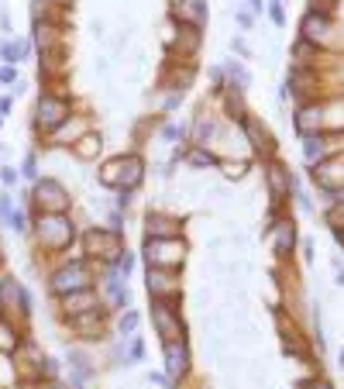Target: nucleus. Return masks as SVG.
<instances>
[{
	"label": "nucleus",
	"mask_w": 344,
	"mask_h": 389,
	"mask_svg": "<svg viewBox=\"0 0 344 389\" xmlns=\"http://www.w3.org/2000/svg\"><path fill=\"white\" fill-rule=\"evenodd\" d=\"M138 320H141V317H138V310H124V313H121V320H117V331H121V334H135Z\"/></svg>",
	"instance_id": "33"
},
{
	"label": "nucleus",
	"mask_w": 344,
	"mask_h": 389,
	"mask_svg": "<svg viewBox=\"0 0 344 389\" xmlns=\"http://www.w3.org/2000/svg\"><path fill=\"white\" fill-rule=\"evenodd\" d=\"M104 324H107V307H97V310H87L80 317H69V327L87 337V341H100L104 337Z\"/></svg>",
	"instance_id": "14"
},
{
	"label": "nucleus",
	"mask_w": 344,
	"mask_h": 389,
	"mask_svg": "<svg viewBox=\"0 0 344 389\" xmlns=\"http://www.w3.org/2000/svg\"><path fill=\"white\" fill-rule=\"evenodd\" d=\"M224 73H227V80H231V83H224V87H234V90H248V87H251V73L241 66V59H231V63L224 66Z\"/></svg>",
	"instance_id": "27"
},
{
	"label": "nucleus",
	"mask_w": 344,
	"mask_h": 389,
	"mask_svg": "<svg viewBox=\"0 0 344 389\" xmlns=\"http://www.w3.org/2000/svg\"><path fill=\"white\" fill-rule=\"evenodd\" d=\"M100 148H104V138H100V135H90V131H87V135L73 145V152H76L80 159H97V155H100Z\"/></svg>",
	"instance_id": "28"
},
{
	"label": "nucleus",
	"mask_w": 344,
	"mask_h": 389,
	"mask_svg": "<svg viewBox=\"0 0 344 389\" xmlns=\"http://www.w3.org/2000/svg\"><path fill=\"white\" fill-rule=\"evenodd\" d=\"M341 368H344V351H341Z\"/></svg>",
	"instance_id": "46"
},
{
	"label": "nucleus",
	"mask_w": 344,
	"mask_h": 389,
	"mask_svg": "<svg viewBox=\"0 0 344 389\" xmlns=\"http://www.w3.org/2000/svg\"><path fill=\"white\" fill-rule=\"evenodd\" d=\"M4 114H11V97L0 100V118H4Z\"/></svg>",
	"instance_id": "43"
},
{
	"label": "nucleus",
	"mask_w": 344,
	"mask_h": 389,
	"mask_svg": "<svg viewBox=\"0 0 344 389\" xmlns=\"http://www.w3.org/2000/svg\"><path fill=\"white\" fill-rule=\"evenodd\" d=\"M172 18H176L179 25L203 28V21H207V4H203V0H172Z\"/></svg>",
	"instance_id": "18"
},
{
	"label": "nucleus",
	"mask_w": 344,
	"mask_h": 389,
	"mask_svg": "<svg viewBox=\"0 0 344 389\" xmlns=\"http://www.w3.org/2000/svg\"><path fill=\"white\" fill-rule=\"evenodd\" d=\"M299 28H303V38H306V42H313L317 49H320V45L330 38V32H334L330 14H313V11H306V14H303Z\"/></svg>",
	"instance_id": "15"
},
{
	"label": "nucleus",
	"mask_w": 344,
	"mask_h": 389,
	"mask_svg": "<svg viewBox=\"0 0 344 389\" xmlns=\"http://www.w3.org/2000/svg\"><path fill=\"white\" fill-rule=\"evenodd\" d=\"M293 56H296V66H303V69H306V66H310V63L320 56V49H317L313 42L299 38V42H296V49H293Z\"/></svg>",
	"instance_id": "30"
},
{
	"label": "nucleus",
	"mask_w": 344,
	"mask_h": 389,
	"mask_svg": "<svg viewBox=\"0 0 344 389\" xmlns=\"http://www.w3.org/2000/svg\"><path fill=\"white\" fill-rule=\"evenodd\" d=\"M117 173H121V162H117V159H111V162H107V166L100 169V183H104V186H114V190H117Z\"/></svg>",
	"instance_id": "32"
},
{
	"label": "nucleus",
	"mask_w": 344,
	"mask_h": 389,
	"mask_svg": "<svg viewBox=\"0 0 344 389\" xmlns=\"http://www.w3.org/2000/svg\"><path fill=\"white\" fill-rule=\"evenodd\" d=\"M296 131L306 138V135H320L327 128V107L323 104H299L296 118H293Z\"/></svg>",
	"instance_id": "12"
},
{
	"label": "nucleus",
	"mask_w": 344,
	"mask_h": 389,
	"mask_svg": "<svg viewBox=\"0 0 344 389\" xmlns=\"http://www.w3.org/2000/svg\"><path fill=\"white\" fill-rule=\"evenodd\" d=\"M97 307H100V296L93 293V286L62 296V313H66V317H80V313H87V310H97Z\"/></svg>",
	"instance_id": "20"
},
{
	"label": "nucleus",
	"mask_w": 344,
	"mask_h": 389,
	"mask_svg": "<svg viewBox=\"0 0 344 389\" xmlns=\"http://www.w3.org/2000/svg\"><path fill=\"white\" fill-rule=\"evenodd\" d=\"M104 293H107V300H111V307H114V310H124V307L131 303L128 282H124V276H117V272H111V276H107V282H104Z\"/></svg>",
	"instance_id": "23"
},
{
	"label": "nucleus",
	"mask_w": 344,
	"mask_h": 389,
	"mask_svg": "<svg viewBox=\"0 0 344 389\" xmlns=\"http://www.w3.org/2000/svg\"><path fill=\"white\" fill-rule=\"evenodd\" d=\"M141 355H145V344H141V337H135L131 348H128V358H131V362H141Z\"/></svg>",
	"instance_id": "38"
},
{
	"label": "nucleus",
	"mask_w": 344,
	"mask_h": 389,
	"mask_svg": "<svg viewBox=\"0 0 344 389\" xmlns=\"http://www.w3.org/2000/svg\"><path fill=\"white\" fill-rule=\"evenodd\" d=\"M90 286H93V269H90V262H83V258H73V262L59 265V269L49 276V289H52L59 300L69 296V293L90 289Z\"/></svg>",
	"instance_id": "2"
},
{
	"label": "nucleus",
	"mask_w": 344,
	"mask_h": 389,
	"mask_svg": "<svg viewBox=\"0 0 344 389\" xmlns=\"http://www.w3.org/2000/svg\"><path fill=\"white\" fill-rule=\"evenodd\" d=\"M265 183H268L272 210H279V207L289 200V190H293V176H289V169H286L279 159H268V162H265Z\"/></svg>",
	"instance_id": "9"
},
{
	"label": "nucleus",
	"mask_w": 344,
	"mask_h": 389,
	"mask_svg": "<svg viewBox=\"0 0 344 389\" xmlns=\"http://www.w3.org/2000/svg\"><path fill=\"white\" fill-rule=\"evenodd\" d=\"M183 159L193 166V169H203V166H217V155L210 152V148H203V145H193L190 152H183Z\"/></svg>",
	"instance_id": "29"
},
{
	"label": "nucleus",
	"mask_w": 344,
	"mask_h": 389,
	"mask_svg": "<svg viewBox=\"0 0 344 389\" xmlns=\"http://www.w3.org/2000/svg\"><path fill=\"white\" fill-rule=\"evenodd\" d=\"M238 25L241 28H251V14H238Z\"/></svg>",
	"instance_id": "44"
},
{
	"label": "nucleus",
	"mask_w": 344,
	"mask_h": 389,
	"mask_svg": "<svg viewBox=\"0 0 344 389\" xmlns=\"http://www.w3.org/2000/svg\"><path fill=\"white\" fill-rule=\"evenodd\" d=\"M73 118V104H69V97H59V93H42L38 97V104H35V128L38 131H56L62 121H69Z\"/></svg>",
	"instance_id": "5"
},
{
	"label": "nucleus",
	"mask_w": 344,
	"mask_h": 389,
	"mask_svg": "<svg viewBox=\"0 0 344 389\" xmlns=\"http://www.w3.org/2000/svg\"><path fill=\"white\" fill-rule=\"evenodd\" d=\"M268 14H272V21H275L279 28L286 25V14H282V4H272V8H268Z\"/></svg>",
	"instance_id": "41"
},
{
	"label": "nucleus",
	"mask_w": 344,
	"mask_h": 389,
	"mask_svg": "<svg viewBox=\"0 0 344 389\" xmlns=\"http://www.w3.org/2000/svg\"><path fill=\"white\" fill-rule=\"evenodd\" d=\"M28 52H32V42H4L0 45V56H4V66H18V63H25L28 59Z\"/></svg>",
	"instance_id": "26"
},
{
	"label": "nucleus",
	"mask_w": 344,
	"mask_h": 389,
	"mask_svg": "<svg viewBox=\"0 0 344 389\" xmlns=\"http://www.w3.org/2000/svg\"><path fill=\"white\" fill-rule=\"evenodd\" d=\"M35 238L49 252H66L76 238V224L69 214H38L35 221Z\"/></svg>",
	"instance_id": "1"
},
{
	"label": "nucleus",
	"mask_w": 344,
	"mask_h": 389,
	"mask_svg": "<svg viewBox=\"0 0 344 389\" xmlns=\"http://www.w3.org/2000/svg\"><path fill=\"white\" fill-rule=\"evenodd\" d=\"M323 221H327V224L334 227V234H341V231H344V200H334V203L327 207Z\"/></svg>",
	"instance_id": "31"
},
{
	"label": "nucleus",
	"mask_w": 344,
	"mask_h": 389,
	"mask_svg": "<svg viewBox=\"0 0 344 389\" xmlns=\"http://www.w3.org/2000/svg\"><path fill=\"white\" fill-rule=\"evenodd\" d=\"M0 83H4V87L18 83V66H0Z\"/></svg>",
	"instance_id": "36"
},
{
	"label": "nucleus",
	"mask_w": 344,
	"mask_h": 389,
	"mask_svg": "<svg viewBox=\"0 0 344 389\" xmlns=\"http://www.w3.org/2000/svg\"><path fill=\"white\" fill-rule=\"evenodd\" d=\"M32 200H35L38 214H66L69 203H73L69 190H66L59 179H52V176L35 179V193H32Z\"/></svg>",
	"instance_id": "6"
},
{
	"label": "nucleus",
	"mask_w": 344,
	"mask_h": 389,
	"mask_svg": "<svg viewBox=\"0 0 344 389\" xmlns=\"http://www.w3.org/2000/svg\"><path fill=\"white\" fill-rule=\"evenodd\" d=\"M299 389H334L327 379H310V382H299Z\"/></svg>",
	"instance_id": "39"
},
{
	"label": "nucleus",
	"mask_w": 344,
	"mask_h": 389,
	"mask_svg": "<svg viewBox=\"0 0 344 389\" xmlns=\"http://www.w3.org/2000/svg\"><path fill=\"white\" fill-rule=\"evenodd\" d=\"M334 282H337V286H344V269H341V265H337V279H334Z\"/></svg>",
	"instance_id": "45"
},
{
	"label": "nucleus",
	"mask_w": 344,
	"mask_h": 389,
	"mask_svg": "<svg viewBox=\"0 0 344 389\" xmlns=\"http://www.w3.org/2000/svg\"><path fill=\"white\" fill-rule=\"evenodd\" d=\"M200 42H203L200 28H193V25H179V38L172 42V52H179V59L190 63V56H196Z\"/></svg>",
	"instance_id": "22"
},
{
	"label": "nucleus",
	"mask_w": 344,
	"mask_h": 389,
	"mask_svg": "<svg viewBox=\"0 0 344 389\" xmlns=\"http://www.w3.org/2000/svg\"><path fill=\"white\" fill-rule=\"evenodd\" d=\"M0 313H4L8 320H14V313L18 317H28L32 313V296H28V289L14 276L0 279Z\"/></svg>",
	"instance_id": "8"
},
{
	"label": "nucleus",
	"mask_w": 344,
	"mask_h": 389,
	"mask_svg": "<svg viewBox=\"0 0 344 389\" xmlns=\"http://www.w3.org/2000/svg\"><path fill=\"white\" fill-rule=\"evenodd\" d=\"M337 238H341V245H344V231H341V234H337Z\"/></svg>",
	"instance_id": "47"
},
{
	"label": "nucleus",
	"mask_w": 344,
	"mask_h": 389,
	"mask_svg": "<svg viewBox=\"0 0 344 389\" xmlns=\"http://www.w3.org/2000/svg\"><path fill=\"white\" fill-rule=\"evenodd\" d=\"M83 245H87V255L90 258H100V262H117L128 248H124V234L121 231H111V227H90L83 234Z\"/></svg>",
	"instance_id": "4"
},
{
	"label": "nucleus",
	"mask_w": 344,
	"mask_h": 389,
	"mask_svg": "<svg viewBox=\"0 0 344 389\" xmlns=\"http://www.w3.org/2000/svg\"><path fill=\"white\" fill-rule=\"evenodd\" d=\"M231 49H234V52H238L241 59H248V56H251V52H248V45H244L241 38H231Z\"/></svg>",
	"instance_id": "42"
},
{
	"label": "nucleus",
	"mask_w": 344,
	"mask_h": 389,
	"mask_svg": "<svg viewBox=\"0 0 344 389\" xmlns=\"http://www.w3.org/2000/svg\"><path fill=\"white\" fill-rule=\"evenodd\" d=\"M220 169H224V176H231V179H241V176H244V162H220Z\"/></svg>",
	"instance_id": "35"
},
{
	"label": "nucleus",
	"mask_w": 344,
	"mask_h": 389,
	"mask_svg": "<svg viewBox=\"0 0 344 389\" xmlns=\"http://www.w3.org/2000/svg\"><path fill=\"white\" fill-rule=\"evenodd\" d=\"M0 221H4L8 227H11V221H14V203H11V197H8V193L0 197Z\"/></svg>",
	"instance_id": "34"
},
{
	"label": "nucleus",
	"mask_w": 344,
	"mask_h": 389,
	"mask_svg": "<svg viewBox=\"0 0 344 389\" xmlns=\"http://www.w3.org/2000/svg\"><path fill=\"white\" fill-rule=\"evenodd\" d=\"M0 183H4V186H14L18 183V173L8 166V169H0Z\"/></svg>",
	"instance_id": "40"
},
{
	"label": "nucleus",
	"mask_w": 344,
	"mask_h": 389,
	"mask_svg": "<svg viewBox=\"0 0 344 389\" xmlns=\"http://www.w3.org/2000/svg\"><path fill=\"white\" fill-rule=\"evenodd\" d=\"M224 111L231 121H244L248 111H244V90H234V87H224Z\"/></svg>",
	"instance_id": "25"
},
{
	"label": "nucleus",
	"mask_w": 344,
	"mask_h": 389,
	"mask_svg": "<svg viewBox=\"0 0 344 389\" xmlns=\"http://www.w3.org/2000/svg\"><path fill=\"white\" fill-rule=\"evenodd\" d=\"M21 344H25V337H21V327L14 324V320H0V355H18L21 351Z\"/></svg>",
	"instance_id": "24"
},
{
	"label": "nucleus",
	"mask_w": 344,
	"mask_h": 389,
	"mask_svg": "<svg viewBox=\"0 0 344 389\" xmlns=\"http://www.w3.org/2000/svg\"><path fill=\"white\" fill-rule=\"evenodd\" d=\"M183 224L169 214H148V224H145V238H179Z\"/></svg>",
	"instance_id": "21"
},
{
	"label": "nucleus",
	"mask_w": 344,
	"mask_h": 389,
	"mask_svg": "<svg viewBox=\"0 0 344 389\" xmlns=\"http://www.w3.org/2000/svg\"><path fill=\"white\" fill-rule=\"evenodd\" d=\"M0 124H4V118H0Z\"/></svg>",
	"instance_id": "48"
},
{
	"label": "nucleus",
	"mask_w": 344,
	"mask_h": 389,
	"mask_svg": "<svg viewBox=\"0 0 344 389\" xmlns=\"http://www.w3.org/2000/svg\"><path fill=\"white\" fill-rule=\"evenodd\" d=\"M152 324L162 334V341H186V324L179 317L176 300H152Z\"/></svg>",
	"instance_id": "7"
},
{
	"label": "nucleus",
	"mask_w": 344,
	"mask_h": 389,
	"mask_svg": "<svg viewBox=\"0 0 344 389\" xmlns=\"http://www.w3.org/2000/svg\"><path fill=\"white\" fill-rule=\"evenodd\" d=\"M145 262L148 269L176 272L186 262V241L183 238H145Z\"/></svg>",
	"instance_id": "3"
},
{
	"label": "nucleus",
	"mask_w": 344,
	"mask_h": 389,
	"mask_svg": "<svg viewBox=\"0 0 344 389\" xmlns=\"http://www.w3.org/2000/svg\"><path fill=\"white\" fill-rule=\"evenodd\" d=\"M145 286H148L152 300H179V293H183L176 272H169V269H148Z\"/></svg>",
	"instance_id": "11"
},
{
	"label": "nucleus",
	"mask_w": 344,
	"mask_h": 389,
	"mask_svg": "<svg viewBox=\"0 0 344 389\" xmlns=\"http://www.w3.org/2000/svg\"><path fill=\"white\" fill-rule=\"evenodd\" d=\"M334 142H337V135H306L303 138V155H306V162L310 166H317V162H323L327 155H330V148H334Z\"/></svg>",
	"instance_id": "19"
},
{
	"label": "nucleus",
	"mask_w": 344,
	"mask_h": 389,
	"mask_svg": "<svg viewBox=\"0 0 344 389\" xmlns=\"http://www.w3.org/2000/svg\"><path fill=\"white\" fill-rule=\"evenodd\" d=\"M241 128H244V135H248V142H251V148L262 155V162H268V159H275V142H272V135H268V128L258 121V118H244L241 121Z\"/></svg>",
	"instance_id": "13"
},
{
	"label": "nucleus",
	"mask_w": 344,
	"mask_h": 389,
	"mask_svg": "<svg viewBox=\"0 0 344 389\" xmlns=\"http://www.w3.org/2000/svg\"><path fill=\"white\" fill-rule=\"evenodd\" d=\"M268 241H272V252L279 255V258H286V255H293V245H296V224H293V217H275V221H268Z\"/></svg>",
	"instance_id": "10"
},
{
	"label": "nucleus",
	"mask_w": 344,
	"mask_h": 389,
	"mask_svg": "<svg viewBox=\"0 0 344 389\" xmlns=\"http://www.w3.org/2000/svg\"><path fill=\"white\" fill-rule=\"evenodd\" d=\"M25 176H28V179H38V159H35V152L25 159Z\"/></svg>",
	"instance_id": "37"
},
{
	"label": "nucleus",
	"mask_w": 344,
	"mask_h": 389,
	"mask_svg": "<svg viewBox=\"0 0 344 389\" xmlns=\"http://www.w3.org/2000/svg\"><path fill=\"white\" fill-rule=\"evenodd\" d=\"M121 173H117V190H138L145 179V162L141 155H121Z\"/></svg>",
	"instance_id": "17"
},
{
	"label": "nucleus",
	"mask_w": 344,
	"mask_h": 389,
	"mask_svg": "<svg viewBox=\"0 0 344 389\" xmlns=\"http://www.w3.org/2000/svg\"><path fill=\"white\" fill-rule=\"evenodd\" d=\"M190 372V344L186 341H165V375L183 379Z\"/></svg>",
	"instance_id": "16"
}]
</instances>
